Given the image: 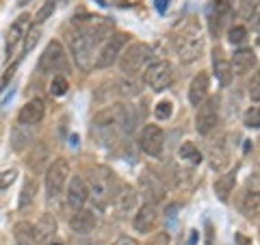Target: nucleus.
I'll use <instances>...</instances> for the list:
<instances>
[{
    "mask_svg": "<svg viewBox=\"0 0 260 245\" xmlns=\"http://www.w3.org/2000/svg\"><path fill=\"white\" fill-rule=\"evenodd\" d=\"M228 39H230L232 46L245 44V39H247V28H245V26H232L230 30H228Z\"/></svg>",
    "mask_w": 260,
    "mask_h": 245,
    "instance_id": "72a5a7b5",
    "label": "nucleus"
},
{
    "mask_svg": "<svg viewBox=\"0 0 260 245\" xmlns=\"http://www.w3.org/2000/svg\"><path fill=\"white\" fill-rule=\"evenodd\" d=\"M156 7H158V11H162V9H167V0H156Z\"/></svg>",
    "mask_w": 260,
    "mask_h": 245,
    "instance_id": "79ce46f5",
    "label": "nucleus"
},
{
    "mask_svg": "<svg viewBox=\"0 0 260 245\" xmlns=\"http://www.w3.org/2000/svg\"><path fill=\"white\" fill-rule=\"evenodd\" d=\"M219 124V98H206L198 107V115H195V130L200 135H208Z\"/></svg>",
    "mask_w": 260,
    "mask_h": 245,
    "instance_id": "1a4fd4ad",
    "label": "nucleus"
},
{
    "mask_svg": "<svg viewBox=\"0 0 260 245\" xmlns=\"http://www.w3.org/2000/svg\"><path fill=\"white\" fill-rule=\"evenodd\" d=\"M143 80L152 91H165L174 83V65L169 61H152L145 70Z\"/></svg>",
    "mask_w": 260,
    "mask_h": 245,
    "instance_id": "0eeeda50",
    "label": "nucleus"
},
{
    "mask_svg": "<svg viewBox=\"0 0 260 245\" xmlns=\"http://www.w3.org/2000/svg\"><path fill=\"white\" fill-rule=\"evenodd\" d=\"M54 9H56V0H48V3L42 7V9L37 11V15H35V20H32V22H35L37 26H42V24L54 13Z\"/></svg>",
    "mask_w": 260,
    "mask_h": 245,
    "instance_id": "473e14b6",
    "label": "nucleus"
},
{
    "mask_svg": "<svg viewBox=\"0 0 260 245\" xmlns=\"http://www.w3.org/2000/svg\"><path fill=\"white\" fill-rule=\"evenodd\" d=\"M150 61H152V48L143 42L128 44L117 59L119 70L124 72L126 76H135L137 72H141L145 68V65H150Z\"/></svg>",
    "mask_w": 260,
    "mask_h": 245,
    "instance_id": "7ed1b4c3",
    "label": "nucleus"
},
{
    "mask_svg": "<svg viewBox=\"0 0 260 245\" xmlns=\"http://www.w3.org/2000/svg\"><path fill=\"white\" fill-rule=\"evenodd\" d=\"M234 239H237V243H239V245H251V239H247L245 234H237Z\"/></svg>",
    "mask_w": 260,
    "mask_h": 245,
    "instance_id": "a19ab883",
    "label": "nucleus"
},
{
    "mask_svg": "<svg viewBox=\"0 0 260 245\" xmlns=\"http://www.w3.org/2000/svg\"><path fill=\"white\" fill-rule=\"evenodd\" d=\"M24 126V124H22ZM26 128L28 126H24V135H22V130H20V124L13 128V150H18V152H22L24 148H26V145L32 141V139H35V133H26Z\"/></svg>",
    "mask_w": 260,
    "mask_h": 245,
    "instance_id": "bb28decb",
    "label": "nucleus"
},
{
    "mask_svg": "<svg viewBox=\"0 0 260 245\" xmlns=\"http://www.w3.org/2000/svg\"><path fill=\"white\" fill-rule=\"evenodd\" d=\"M15 178H18V169H3L0 171V191L9 189V187L15 182Z\"/></svg>",
    "mask_w": 260,
    "mask_h": 245,
    "instance_id": "c9c22d12",
    "label": "nucleus"
},
{
    "mask_svg": "<svg viewBox=\"0 0 260 245\" xmlns=\"http://www.w3.org/2000/svg\"><path fill=\"white\" fill-rule=\"evenodd\" d=\"M113 245H139V243H137L133 236H126V234H124V236H119V239L113 243Z\"/></svg>",
    "mask_w": 260,
    "mask_h": 245,
    "instance_id": "ea45409f",
    "label": "nucleus"
},
{
    "mask_svg": "<svg viewBox=\"0 0 260 245\" xmlns=\"http://www.w3.org/2000/svg\"><path fill=\"white\" fill-rule=\"evenodd\" d=\"M208 159H210V167L217 171H221L230 165V143H228L225 137H221L217 143L208 145Z\"/></svg>",
    "mask_w": 260,
    "mask_h": 245,
    "instance_id": "2eb2a0df",
    "label": "nucleus"
},
{
    "mask_svg": "<svg viewBox=\"0 0 260 245\" xmlns=\"http://www.w3.org/2000/svg\"><path fill=\"white\" fill-rule=\"evenodd\" d=\"M48 245H65L63 241H52V243H48Z\"/></svg>",
    "mask_w": 260,
    "mask_h": 245,
    "instance_id": "c03bdc74",
    "label": "nucleus"
},
{
    "mask_svg": "<svg viewBox=\"0 0 260 245\" xmlns=\"http://www.w3.org/2000/svg\"><path fill=\"white\" fill-rule=\"evenodd\" d=\"M245 126H249V128H258V126H260V119H258V107H251V109L245 113Z\"/></svg>",
    "mask_w": 260,
    "mask_h": 245,
    "instance_id": "e433bc0d",
    "label": "nucleus"
},
{
    "mask_svg": "<svg viewBox=\"0 0 260 245\" xmlns=\"http://www.w3.org/2000/svg\"><path fill=\"white\" fill-rule=\"evenodd\" d=\"M70 180V165L65 159H56L50 167L46 171V178H44V185H46V198L48 200H54L63 193L65 185Z\"/></svg>",
    "mask_w": 260,
    "mask_h": 245,
    "instance_id": "423d86ee",
    "label": "nucleus"
},
{
    "mask_svg": "<svg viewBox=\"0 0 260 245\" xmlns=\"http://www.w3.org/2000/svg\"><path fill=\"white\" fill-rule=\"evenodd\" d=\"M13 236H15V243H18V245H37L35 226H32L30 222H18V224H15Z\"/></svg>",
    "mask_w": 260,
    "mask_h": 245,
    "instance_id": "b1692460",
    "label": "nucleus"
},
{
    "mask_svg": "<svg viewBox=\"0 0 260 245\" xmlns=\"http://www.w3.org/2000/svg\"><path fill=\"white\" fill-rule=\"evenodd\" d=\"M30 24H32V18L28 13H20L18 18L13 20V24L9 26V33H7V56H13L15 48H18V44L24 39L26 30L30 28Z\"/></svg>",
    "mask_w": 260,
    "mask_h": 245,
    "instance_id": "9b49d317",
    "label": "nucleus"
},
{
    "mask_svg": "<svg viewBox=\"0 0 260 245\" xmlns=\"http://www.w3.org/2000/svg\"><path fill=\"white\" fill-rule=\"evenodd\" d=\"M70 228H72V232H76L80 236H87L95 228V215H93V210H89V208L74 210V215L70 217Z\"/></svg>",
    "mask_w": 260,
    "mask_h": 245,
    "instance_id": "6ab92c4d",
    "label": "nucleus"
},
{
    "mask_svg": "<svg viewBox=\"0 0 260 245\" xmlns=\"http://www.w3.org/2000/svg\"><path fill=\"white\" fill-rule=\"evenodd\" d=\"M115 174L107 167H95L91 171V178H89V198L93 200V204L98 208H107L111 200H115Z\"/></svg>",
    "mask_w": 260,
    "mask_h": 245,
    "instance_id": "f03ea898",
    "label": "nucleus"
},
{
    "mask_svg": "<svg viewBox=\"0 0 260 245\" xmlns=\"http://www.w3.org/2000/svg\"><path fill=\"white\" fill-rule=\"evenodd\" d=\"M234 185H237V169H230V171H225L223 176H219L217 182H215V193H217V198L221 200V202H228L230 193L234 191Z\"/></svg>",
    "mask_w": 260,
    "mask_h": 245,
    "instance_id": "4be33fe9",
    "label": "nucleus"
},
{
    "mask_svg": "<svg viewBox=\"0 0 260 245\" xmlns=\"http://www.w3.org/2000/svg\"><path fill=\"white\" fill-rule=\"evenodd\" d=\"M178 157L182 161H186L189 165H200L202 163V152L198 150V145L193 141H184L180 148H178Z\"/></svg>",
    "mask_w": 260,
    "mask_h": 245,
    "instance_id": "a878e982",
    "label": "nucleus"
},
{
    "mask_svg": "<svg viewBox=\"0 0 260 245\" xmlns=\"http://www.w3.org/2000/svg\"><path fill=\"white\" fill-rule=\"evenodd\" d=\"M126 115H128L126 107H121V104H115V107H109V109H104V111L98 113V115L93 117V126H95V128L124 126V130H126Z\"/></svg>",
    "mask_w": 260,
    "mask_h": 245,
    "instance_id": "ddd939ff",
    "label": "nucleus"
},
{
    "mask_svg": "<svg viewBox=\"0 0 260 245\" xmlns=\"http://www.w3.org/2000/svg\"><path fill=\"white\" fill-rule=\"evenodd\" d=\"M162 143H165V133L156 124H145L139 135V145L148 157H160Z\"/></svg>",
    "mask_w": 260,
    "mask_h": 245,
    "instance_id": "9d476101",
    "label": "nucleus"
},
{
    "mask_svg": "<svg viewBox=\"0 0 260 245\" xmlns=\"http://www.w3.org/2000/svg\"><path fill=\"white\" fill-rule=\"evenodd\" d=\"M156 222H158V208H156V204L145 202L143 206L137 210V215L133 219V228L139 234H148V232H152L154 228H156Z\"/></svg>",
    "mask_w": 260,
    "mask_h": 245,
    "instance_id": "f8f14e48",
    "label": "nucleus"
},
{
    "mask_svg": "<svg viewBox=\"0 0 260 245\" xmlns=\"http://www.w3.org/2000/svg\"><path fill=\"white\" fill-rule=\"evenodd\" d=\"M39 37H42V26H37V24H30V28L26 30V35H24V48H22V54H28L32 48L39 44Z\"/></svg>",
    "mask_w": 260,
    "mask_h": 245,
    "instance_id": "cd10ccee",
    "label": "nucleus"
},
{
    "mask_svg": "<svg viewBox=\"0 0 260 245\" xmlns=\"http://www.w3.org/2000/svg\"><path fill=\"white\" fill-rule=\"evenodd\" d=\"M145 245H169V234L167 232H158V234H154L152 239L145 243Z\"/></svg>",
    "mask_w": 260,
    "mask_h": 245,
    "instance_id": "4c0bfd02",
    "label": "nucleus"
},
{
    "mask_svg": "<svg viewBox=\"0 0 260 245\" xmlns=\"http://www.w3.org/2000/svg\"><path fill=\"white\" fill-rule=\"evenodd\" d=\"M239 13L245 20H256L258 18V0H241Z\"/></svg>",
    "mask_w": 260,
    "mask_h": 245,
    "instance_id": "7c9ffc66",
    "label": "nucleus"
},
{
    "mask_svg": "<svg viewBox=\"0 0 260 245\" xmlns=\"http://www.w3.org/2000/svg\"><path fill=\"white\" fill-rule=\"evenodd\" d=\"M213 72H215L217 80L223 87L230 85V80L234 76L232 74V68H230V59H225V52L219 46H215V50H213Z\"/></svg>",
    "mask_w": 260,
    "mask_h": 245,
    "instance_id": "aec40b11",
    "label": "nucleus"
},
{
    "mask_svg": "<svg viewBox=\"0 0 260 245\" xmlns=\"http://www.w3.org/2000/svg\"><path fill=\"white\" fill-rule=\"evenodd\" d=\"M174 46L178 52V59L182 63H193L198 61L202 52H204V37L198 28L195 22H186L184 26H180V33H176Z\"/></svg>",
    "mask_w": 260,
    "mask_h": 245,
    "instance_id": "f257e3e1",
    "label": "nucleus"
},
{
    "mask_svg": "<svg viewBox=\"0 0 260 245\" xmlns=\"http://www.w3.org/2000/svg\"><path fill=\"white\" fill-rule=\"evenodd\" d=\"M46 115V104L42 100H30L26 102L18 113V124L24 126H37Z\"/></svg>",
    "mask_w": 260,
    "mask_h": 245,
    "instance_id": "f3484780",
    "label": "nucleus"
},
{
    "mask_svg": "<svg viewBox=\"0 0 260 245\" xmlns=\"http://www.w3.org/2000/svg\"><path fill=\"white\" fill-rule=\"evenodd\" d=\"M70 48L72 54H74L76 65L83 72L93 70V61H95V44L89 39L87 35H83L80 30L74 33V37L70 39Z\"/></svg>",
    "mask_w": 260,
    "mask_h": 245,
    "instance_id": "6e6552de",
    "label": "nucleus"
},
{
    "mask_svg": "<svg viewBox=\"0 0 260 245\" xmlns=\"http://www.w3.org/2000/svg\"><path fill=\"white\" fill-rule=\"evenodd\" d=\"M258 83H260V78H258V74H254V83L249 85V96H251V100H254V104H258V98H260Z\"/></svg>",
    "mask_w": 260,
    "mask_h": 245,
    "instance_id": "58836bf2",
    "label": "nucleus"
},
{
    "mask_svg": "<svg viewBox=\"0 0 260 245\" xmlns=\"http://www.w3.org/2000/svg\"><path fill=\"white\" fill-rule=\"evenodd\" d=\"M230 68H232V74H247L256 68V52L251 50V48H239V50H234L232 59H230Z\"/></svg>",
    "mask_w": 260,
    "mask_h": 245,
    "instance_id": "dca6fc26",
    "label": "nucleus"
},
{
    "mask_svg": "<svg viewBox=\"0 0 260 245\" xmlns=\"http://www.w3.org/2000/svg\"><path fill=\"white\" fill-rule=\"evenodd\" d=\"M68 206L72 210H78V208H85V204L89 200V189H87V182L83 180L80 176H72L68 180Z\"/></svg>",
    "mask_w": 260,
    "mask_h": 245,
    "instance_id": "4468645a",
    "label": "nucleus"
},
{
    "mask_svg": "<svg viewBox=\"0 0 260 245\" xmlns=\"http://www.w3.org/2000/svg\"><path fill=\"white\" fill-rule=\"evenodd\" d=\"M154 115H156V119H169L174 115V104L172 100H160L156 104V109H154Z\"/></svg>",
    "mask_w": 260,
    "mask_h": 245,
    "instance_id": "f704fd0d",
    "label": "nucleus"
},
{
    "mask_svg": "<svg viewBox=\"0 0 260 245\" xmlns=\"http://www.w3.org/2000/svg\"><path fill=\"white\" fill-rule=\"evenodd\" d=\"M56 234V219L50 215V213H44L39 217V222L35 226V239H37V245H48L52 243Z\"/></svg>",
    "mask_w": 260,
    "mask_h": 245,
    "instance_id": "412c9836",
    "label": "nucleus"
},
{
    "mask_svg": "<svg viewBox=\"0 0 260 245\" xmlns=\"http://www.w3.org/2000/svg\"><path fill=\"white\" fill-rule=\"evenodd\" d=\"M115 204H117V210L121 215L130 213V210L137 208V193L133 189H124L121 193L115 195Z\"/></svg>",
    "mask_w": 260,
    "mask_h": 245,
    "instance_id": "393cba45",
    "label": "nucleus"
},
{
    "mask_svg": "<svg viewBox=\"0 0 260 245\" xmlns=\"http://www.w3.org/2000/svg\"><path fill=\"white\" fill-rule=\"evenodd\" d=\"M70 63H68V54H65V48L61 42L52 39L50 44L46 46V50L39 59V72L42 74H56V72H68Z\"/></svg>",
    "mask_w": 260,
    "mask_h": 245,
    "instance_id": "39448f33",
    "label": "nucleus"
},
{
    "mask_svg": "<svg viewBox=\"0 0 260 245\" xmlns=\"http://www.w3.org/2000/svg\"><path fill=\"white\" fill-rule=\"evenodd\" d=\"M68 89H70V83H68V78H65L63 74H56L52 78V83H50V94L56 96V98H61L68 94Z\"/></svg>",
    "mask_w": 260,
    "mask_h": 245,
    "instance_id": "2f4dec72",
    "label": "nucleus"
},
{
    "mask_svg": "<svg viewBox=\"0 0 260 245\" xmlns=\"http://www.w3.org/2000/svg\"><path fill=\"white\" fill-rule=\"evenodd\" d=\"M28 3H30V0H18V5H20V7H24V5H28Z\"/></svg>",
    "mask_w": 260,
    "mask_h": 245,
    "instance_id": "37998d69",
    "label": "nucleus"
},
{
    "mask_svg": "<svg viewBox=\"0 0 260 245\" xmlns=\"http://www.w3.org/2000/svg\"><path fill=\"white\" fill-rule=\"evenodd\" d=\"M208 91H210V78L206 72H200V74L193 76L191 85H189V102L193 107H200L208 98Z\"/></svg>",
    "mask_w": 260,
    "mask_h": 245,
    "instance_id": "a211bd4d",
    "label": "nucleus"
},
{
    "mask_svg": "<svg viewBox=\"0 0 260 245\" xmlns=\"http://www.w3.org/2000/svg\"><path fill=\"white\" fill-rule=\"evenodd\" d=\"M35 198H37V182L26 180V185H24V189H22V195H20V208L30 206V204L35 202Z\"/></svg>",
    "mask_w": 260,
    "mask_h": 245,
    "instance_id": "c756f323",
    "label": "nucleus"
},
{
    "mask_svg": "<svg viewBox=\"0 0 260 245\" xmlns=\"http://www.w3.org/2000/svg\"><path fill=\"white\" fill-rule=\"evenodd\" d=\"M128 44H130V35H128V33L113 30L111 35L100 44V50H98L95 61H93V68H98V70L111 68L113 63H117L121 50H124Z\"/></svg>",
    "mask_w": 260,
    "mask_h": 245,
    "instance_id": "20e7f679",
    "label": "nucleus"
},
{
    "mask_svg": "<svg viewBox=\"0 0 260 245\" xmlns=\"http://www.w3.org/2000/svg\"><path fill=\"white\" fill-rule=\"evenodd\" d=\"M139 185H141L143 191H148L145 195H150V204H156V202H160L162 198H165V189H162V185L152 174H143L139 178Z\"/></svg>",
    "mask_w": 260,
    "mask_h": 245,
    "instance_id": "5701e85b",
    "label": "nucleus"
},
{
    "mask_svg": "<svg viewBox=\"0 0 260 245\" xmlns=\"http://www.w3.org/2000/svg\"><path fill=\"white\" fill-rule=\"evenodd\" d=\"M241 210H243V215L249 217V219H256L258 217V191H249L245 195Z\"/></svg>",
    "mask_w": 260,
    "mask_h": 245,
    "instance_id": "c85d7f7f",
    "label": "nucleus"
}]
</instances>
